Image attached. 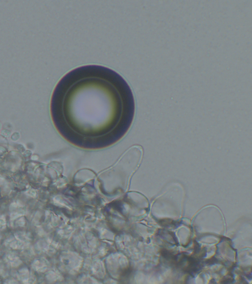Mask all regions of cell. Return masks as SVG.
I'll return each mask as SVG.
<instances>
[{
  "label": "cell",
  "mask_w": 252,
  "mask_h": 284,
  "mask_svg": "<svg viewBox=\"0 0 252 284\" xmlns=\"http://www.w3.org/2000/svg\"><path fill=\"white\" fill-rule=\"evenodd\" d=\"M50 112L64 139L78 146L105 147L102 140L121 124L128 129L135 112L132 90L126 80L109 68L88 65L75 68L59 81L53 92ZM122 128L127 131L121 126ZM116 131L123 136V135Z\"/></svg>",
  "instance_id": "cell-1"
},
{
  "label": "cell",
  "mask_w": 252,
  "mask_h": 284,
  "mask_svg": "<svg viewBox=\"0 0 252 284\" xmlns=\"http://www.w3.org/2000/svg\"><path fill=\"white\" fill-rule=\"evenodd\" d=\"M217 262H218L217 259L215 257H213L207 260L206 263L209 265H212L216 263H217Z\"/></svg>",
  "instance_id": "cell-2"
}]
</instances>
